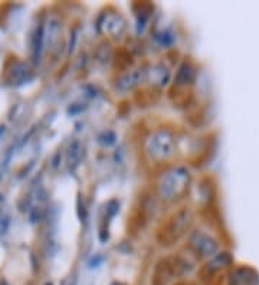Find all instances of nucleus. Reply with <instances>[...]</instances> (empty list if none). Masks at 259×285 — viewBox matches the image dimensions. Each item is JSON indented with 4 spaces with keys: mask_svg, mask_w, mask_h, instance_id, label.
Wrapping results in <instances>:
<instances>
[{
    "mask_svg": "<svg viewBox=\"0 0 259 285\" xmlns=\"http://www.w3.org/2000/svg\"><path fill=\"white\" fill-rule=\"evenodd\" d=\"M150 75H152L153 84L157 85H164L167 82L168 79V71L164 68V67H154L152 71H150Z\"/></svg>",
    "mask_w": 259,
    "mask_h": 285,
    "instance_id": "obj_10",
    "label": "nucleus"
},
{
    "mask_svg": "<svg viewBox=\"0 0 259 285\" xmlns=\"http://www.w3.org/2000/svg\"><path fill=\"white\" fill-rule=\"evenodd\" d=\"M32 77L29 67L22 61H15L6 71V81L10 85H22Z\"/></svg>",
    "mask_w": 259,
    "mask_h": 285,
    "instance_id": "obj_6",
    "label": "nucleus"
},
{
    "mask_svg": "<svg viewBox=\"0 0 259 285\" xmlns=\"http://www.w3.org/2000/svg\"><path fill=\"white\" fill-rule=\"evenodd\" d=\"M45 285H52V284H49V282H48V284H45Z\"/></svg>",
    "mask_w": 259,
    "mask_h": 285,
    "instance_id": "obj_14",
    "label": "nucleus"
},
{
    "mask_svg": "<svg viewBox=\"0 0 259 285\" xmlns=\"http://www.w3.org/2000/svg\"><path fill=\"white\" fill-rule=\"evenodd\" d=\"M82 151H84V148H82V144H81L79 141H74V143L69 146L68 164L71 167H75V166L79 164L81 159H82Z\"/></svg>",
    "mask_w": 259,
    "mask_h": 285,
    "instance_id": "obj_9",
    "label": "nucleus"
},
{
    "mask_svg": "<svg viewBox=\"0 0 259 285\" xmlns=\"http://www.w3.org/2000/svg\"><path fill=\"white\" fill-rule=\"evenodd\" d=\"M196 78V70L195 67L191 65L190 62H183L182 67L177 71V75H176V84L179 86H187V85L193 84Z\"/></svg>",
    "mask_w": 259,
    "mask_h": 285,
    "instance_id": "obj_7",
    "label": "nucleus"
},
{
    "mask_svg": "<svg viewBox=\"0 0 259 285\" xmlns=\"http://www.w3.org/2000/svg\"><path fill=\"white\" fill-rule=\"evenodd\" d=\"M190 180V174L184 167H176L167 171L159 185V193L163 201H176L183 196L187 190V185Z\"/></svg>",
    "mask_w": 259,
    "mask_h": 285,
    "instance_id": "obj_2",
    "label": "nucleus"
},
{
    "mask_svg": "<svg viewBox=\"0 0 259 285\" xmlns=\"http://www.w3.org/2000/svg\"><path fill=\"white\" fill-rule=\"evenodd\" d=\"M144 74L145 72L143 70H136L133 71V72H130V74H125V75L118 81V86H120L121 90H131V88L137 86V85L143 81Z\"/></svg>",
    "mask_w": 259,
    "mask_h": 285,
    "instance_id": "obj_8",
    "label": "nucleus"
},
{
    "mask_svg": "<svg viewBox=\"0 0 259 285\" xmlns=\"http://www.w3.org/2000/svg\"><path fill=\"white\" fill-rule=\"evenodd\" d=\"M147 155L157 163L170 160L176 155V140L173 134L167 130H159L147 140L145 144Z\"/></svg>",
    "mask_w": 259,
    "mask_h": 285,
    "instance_id": "obj_3",
    "label": "nucleus"
},
{
    "mask_svg": "<svg viewBox=\"0 0 259 285\" xmlns=\"http://www.w3.org/2000/svg\"><path fill=\"white\" fill-rule=\"evenodd\" d=\"M111 285H121V284H118V282H114V284H111Z\"/></svg>",
    "mask_w": 259,
    "mask_h": 285,
    "instance_id": "obj_13",
    "label": "nucleus"
},
{
    "mask_svg": "<svg viewBox=\"0 0 259 285\" xmlns=\"http://www.w3.org/2000/svg\"><path fill=\"white\" fill-rule=\"evenodd\" d=\"M9 225H10V217L6 213L0 212V235L8 232Z\"/></svg>",
    "mask_w": 259,
    "mask_h": 285,
    "instance_id": "obj_11",
    "label": "nucleus"
},
{
    "mask_svg": "<svg viewBox=\"0 0 259 285\" xmlns=\"http://www.w3.org/2000/svg\"><path fill=\"white\" fill-rule=\"evenodd\" d=\"M193 222V213L189 208H182L163 225L159 231V242L161 245H173L189 231Z\"/></svg>",
    "mask_w": 259,
    "mask_h": 285,
    "instance_id": "obj_1",
    "label": "nucleus"
},
{
    "mask_svg": "<svg viewBox=\"0 0 259 285\" xmlns=\"http://www.w3.org/2000/svg\"><path fill=\"white\" fill-rule=\"evenodd\" d=\"M2 202H3V198H2V194H0V203H2Z\"/></svg>",
    "mask_w": 259,
    "mask_h": 285,
    "instance_id": "obj_12",
    "label": "nucleus"
},
{
    "mask_svg": "<svg viewBox=\"0 0 259 285\" xmlns=\"http://www.w3.org/2000/svg\"><path fill=\"white\" fill-rule=\"evenodd\" d=\"M98 29L104 35H110L113 38H120L125 31V20L121 15L104 13L99 17Z\"/></svg>",
    "mask_w": 259,
    "mask_h": 285,
    "instance_id": "obj_4",
    "label": "nucleus"
},
{
    "mask_svg": "<svg viewBox=\"0 0 259 285\" xmlns=\"http://www.w3.org/2000/svg\"><path fill=\"white\" fill-rule=\"evenodd\" d=\"M190 247L200 256H210L218 251V244L212 236L203 232H195L190 238Z\"/></svg>",
    "mask_w": 259,
    "mask_h": 285,
    "instance_id": "obj_5",
    "label": "nucleus"
}]
</instances>
